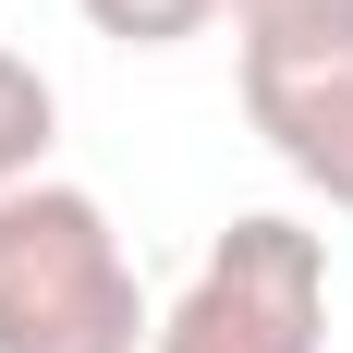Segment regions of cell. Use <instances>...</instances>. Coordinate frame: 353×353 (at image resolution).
Returning a JSON list of instances; mask_svg holds the SVG:
<instances>
[{"mask_svg":"<svg viewBox=\"0 0 353 353\" xmlns=\"http://www.w3.org/2000/svg\"><path fill=\"white\" fill-rule=\"evenodd\" d=\"M146 281L85 183H12L0 195V353H146Z\"/></svg>","mask_w":353,"mask_h":353,"instance_id":"1","label":"cell"},{"mask_svg":"<svg viewBox=\"0 0 353 353\" xmlns=\"http://www.w3.org/2000/svg\"><path fill=\"white\" fill-rule=\"evenodd\" d=\"M146 353H329V232L281 208L232 219L195 256V281L171 292Z\"/></svg>","mask_w":353,"mask_h":353,"instance_id":"2","label":"cell"},{"mask_svg":"<svg viewBox=\"0 0 353 353\" xmlns=\"http://www.w3.org/2000/svg\"><path fill=\"white\" fill-rule=\"evenodd\" d=\"M244 122H256V146H268L305 195L353 208V49H317V61H244Z\"/></svg>","mask_w":353,"mask_h":353,"instance_id":"3","label":"cell"},{"mask_svg":"<svg viewBox=\"0 0 353 353\" xmlns=\"http://www.w3.org/2000/svg\"><path fill=\"white\" fill-rule=\"evenodd\" d=\"M232 37L244 61H317V49H353V0H232Z\"/></svg>","mask_w":353,"mask_h":353,"instance_id":"4","label":"cell"},{"mask_svg":"<svg viewBox=\"0 0 353 353\" xmlns=\"http://www.w3.org/2000/svg\"><path fill=\"white\" fill-rule=\"evenodd\" d=\"M49 134H61V98H49V73H37L25 49H0V195L49 171Z\"/></svg>","mask_w":353,"mask_h":353,"instance_id":"5","label":"cell"},{"mask_svg":"<svg viewBox=\"0 0 353 353\" xmlns=\"http://www.w3.org/2000/svg\"><path fill=\"white\" fill-rule=\"evenodd\" d=\"M98 37H122V49H183V37H208L232 0H73Z\"/></svg>","mask_w":353,"mask_h":353,"instance_id":"6","label":"cell"}]
</instances>
